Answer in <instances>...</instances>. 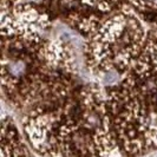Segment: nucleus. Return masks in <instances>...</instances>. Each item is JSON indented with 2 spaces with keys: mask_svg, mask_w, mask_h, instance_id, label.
<instances>
[{
  "mask_svg": "<svg viewBox=\"0 0 157 157\" xmlns=\"http://www.w3.org/2000/svg\"><path fill=\"white\" fill-rule=\"evenodd\" d=\"M23 129L40 157H125L111 123L106 87L77 85L62 99L24 115Z\"/></svg>",
  "mask_w": 157,
  "mask_h": 157,
  "instance_id": "f257e3e1",
  "label": "nucleus"
},
{
  "mask_svg": "<svg viewBox=\"0 0 157 157\" xmlns=\"http://www.w3.org/2000/svg\"><path fill=\"white\" fill-rule=\"evenodd\" d=\"M77 86L71 47L44 33L1 36V90L25 113L62 99Z\"/></svg>",
  "mask_w": 157,
  "mask_h": 157,
  "instance_id": "f03ea898",
  "label": "nucleus"
},
{
  "mask_svg": "<svg viewBox=\"0 0 157 157\" xmlns=\"http://www.w3.org/2000/svg\"><path fill=\"white\" fill-rule=\"evenodd\" d=\"M108 109L125 157L157 149V39L150 37L141 56L116 84L106 87Z\"/></svg>",
  "mask_w": 157,
  "mask_h": 157,
  "instance_id": "7ed1b4c3",
  "label": "nucleus"
},
{
  "mask_svg": "<svg viewBox=\"0 0 157 157\" xmlns=\"http://www.w3.org/2000/svg\"><path fill=\"white\" fill-rule=\"evenodd\" d=\"M149 38L147 25L124 4L86 37L84 59L87 71L97 77L122 76L141 56Z\"/></svg>",
  "mask_w": 157,
  "mask_h": 157,
  "instance_id": "20e7f679",
  "label": "nucleus"
},
{
  "mask_svg": "<svg viewBox=\"0 0 157 157\" xmlns=\"http://www.w3.org/2000/svg\"><path fill=\"white\" fill-rule=\"evenodd\" d=\"M56 12L71 29L89 37L104 19L124 5L123 0H53Z\"/></svg>",
  "mask_w": 157,
  "mask_h": 157,
  "instance_id": "39448f33",
  "label": "nucleus"
},
{
  "mask_svg": "<svg viewBox=\"0 0 157 157\" xmlns=\"http://www.w3.org/2000/svg\"><path fill=\"white\" fill-rule=\"evenodd\" d=\"M50 25L48 13L32 4L17 2L1 6V36L45 33Z\"/></svg>",
  "mask_w": 157,
  "mask_h": 157,
  "instance_id": "423d86ee",
  "label": "nucleus"
},
{
  "mask_svg": "<svg viewBox=\"0 0 157 157\" xmlns=\"http://www.w3.org/2000/svg\"><path fill=\"white\" fill-rule=\"evenodd\" d=\"M1 157H33L13 119L5 115L1 122Z\"/></svg>",
  "mask_w": 157,
  "mask_h": 157,
  "instance_id": "0eeeda50",
  "label": "nucleus"
},
{
  "mask_svg": "<svg viewBox=\"0 0 157 157\" xmlns=\"http://www.w3.org/2000/svg\"><path fill=\"white\" fill-rule=\"evenodd\" d=\"M149 29L150 37L157 39V0H123Z\"/></svg>",
  "mask_w": 157,
  "mask_h": 157,
  "instance_id": "6e6552de",
  "label": "nucleus"
},
{
  "mask_svg": "<svg viewBox=\"0 0 157 157\" xmlns=\"http://www.w3.org/2000/svg\"><path fill=\"white\" fill-rule=\"evenodd\" d=\"M17 2H18V0H1V6H10V5H13Z\"/></svg>",
  "mask_w": 157,
  "mask_h": 157,
  "instance_id": "1a4fd4ad",
  "label": "nucleus"
}]
</instances>
